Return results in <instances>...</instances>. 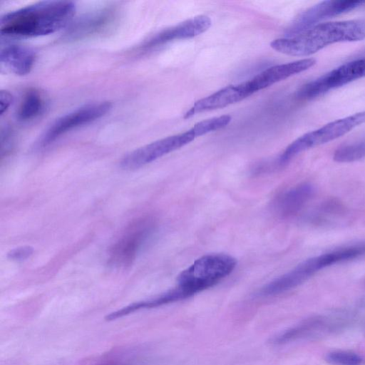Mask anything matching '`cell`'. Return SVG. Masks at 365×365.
Instances as JSON below:
<instances>
[{
    "label": "cell",
    "instance_id": "ac0fdd59",
    "mask_svg": "<svg viewBox=\"0 0 365 365\" xmlns=\"http://www.w3.org/2000/svg\"><path fill=\"white\" fill-rule=\"evenodd\" d=\"M43 107L44 101L41 94L35 89H30L24 96L17 117L21 121L32 120L42 112Z\"/></svg>",
    "mask_w": 365,
    "mask_h": 365
},
{
    "label": "cell",
    "instance_id": "9a60e30c",
    "mask_svg": "<svg viewBox=\"0 0 365 365\" xmlns=\"http://www.w3.org/2000/svg\"><path fill=\"white\" fill-rule=\"evenodd\" d=\"M36 54L30 48L12 44L1 49L0 62L3 66L14 74L24 76L32 69Z\"/></svg>",
    "mask_w": 365,
    "mask_h": 365
},
{
    "label": "cell",
    "instance_id": "603a6c76",
    "mask_svg": "<svg viewBox=\"0 0 365 365\" xmlns=\"http://www.w3.org/2000/svg\"><path fill=\"white\" fill-rule=\"evenodd\" d=\"M12 102V95L6 90H1L0 92V109L1 115L6 112Z\"/></svg>",
    "mask_w": 365,
    "mask_h": 365
},
{
    "label": "cell",
    "instance_id": "6da1fadb",
    "mask_svg": "<svg viewBox=\"0 0 365 365\" xmlns=\"http://www.w3.org/2000/svg\"><path fill=\"white\" fill-rule=\"evenodd\" d=\"M76 11L70 1H44L11 11L0 21L1 36L31 38L48 35L66 27Z\"/></svg>",
    "mask_w": 365,
    "mask_h": 365
},
{
    "label": "cell",
    "instance_id": "8fae6325",
    "mask_svg": "<svg viewBox=\"0 0 365 365\" xmlns=\"http://www.w3.org/2000/svg\"><path fill=\"white\" fill-rule=\"evenodd\" d=\"M211 24V19L207 16H194L159 32L147 41L143 48H150L173 40L195 37L208 30Z\"/></svg>",
    "mask_w": 365,
    "mask_h": 365
},
{
    "label": "cell",
    "instance_id": "2e32d148",
    "mask_svg": "<svg viewBox=\"0 0 365 365\" xmlns=\"http://www.w3.org/2000/svg\"><path fill=\"white\" fill-rule=\"evenodd\" d=\"M314 192V187L312 184H299L279 196L275 202V208L283 216L295 215L311 200Z\"/></svg>",
    "mask_w": 365,
    "mask_h": 365
},
{
    "label": "cell",
    "instance_id": "7402d4cb",
    "mask_svg": "<svg viewBox=\"0 0 365 365\" xmlns=\"http://www.w3.org/2000/svg\"><path fill=\"white\" fill-rule=\"evenodd\" d=\"M34 252V249L31 246H21L10 250L7 257L9 259L14 261H24L28 259Z\"/></svg>",
    "mask_w": 365,
    "mask_h": 365
},
{
    "label": "cell",
    "instance_id": "5b68a950",
    "mask_svg": "<svg viewBox=\"0 0 365 365\" xmlns=\"http://www.w3.org/2000/svg\"><path fill=\"white\" fill-rule=\"evenodd\" d=\"M365 77V57L346 63L304 85L297 92L302 100H312Z\"/></svg>",
    "mask_w": 365,
    "mask_h": 365
},
{
    "label": "cell",
    "instance_id": "3957f363",
    "mask_svg": "<svg viewBox=\"0 0 365 365\" xmlns=\"http://www.w3.org/2000/svg\"><path fill=\"white\" fill-rule=\"evenodd\" d=\"M236 265V259L227 254L203 255L178 275L175 287L182 299L187 298L220 282Z\"/></svg>",
    "mask_w": 365,
    "mask_h": 365
},
{
    "label": "cell",
    "instance_id": "5bb4252c",
    "mask_svg": "<svg viewBox=\"0 0 365 365\" xmlns=\"http://www.w3.org/2000/svg\"><path fill=\"white\" fill-rule=\"evenodd\" d=\"M337 324H339L334 322V319L331 318L313 317L274 336L272 339V343L274 344H284L299 339L314 336L319 333L326 331L330 328L339 326Z\"/></svg>",
    "mask_w": 365,
    "mask_h": 365
},
{
    "label": "cell",
    "instance_id": "4fadbf2b",
    "mask_svg": "<svg viewBox=\"0 0 365 365\" xmlns=\"http://www.w3.org/2000/svg\"><path fill=\"white\" fill-rule=\"evenodd\" d=\"M114 11L102 9L88 14L71 26L66 34L68 39L76 40L98 34L113 21Z\"/></svg>",
    "mask_w": 365,
    "mask_h": 365
},
{
    "label": "cell",
    "instance_id": "ffe728a7",
    "mask_svg": "<svg viewBox=\"0 0 365 365\" xmlns=\"http://www.w3.org/2000/svg\"><path fill=\"white\" fill-rule=\"evenodd\" d=\"M231 119L232 117L229 115L206 119L197 123L191 130L195 137H198L225 127Z\"/></svg>",
    "mask_w": 365,
    "mask_h": 365
},
{
    "label": "cell",
    "instance_id": "7c38bea8",
    "mask_svg": "<svg viewBox=\"0 0 365 365\" xmlns=\"http://www.w3.org/2000/svg\"><path fill=\"white\" fill-rule=\"evenodd\" d=\"M250 95L252 93L246 81L237 85L227 86L195 102L194 106L185 113L184 118H190L197 113L224 108L239 102Z\"/></svg>",
    "mask_w": 365,
    "mask_h": 365
},
{
    "label": "cell",
    "instance_id": "9c48e42d",
    "mask_svg": "<svg viewBox=\"0 0 365 365\" xmlns=\"http://www.w3.org/2000/svg\"><path fill=\"white\" fill-rule=\"evenodd\" d=\"M316 63L314 58H304L296 61L269 67L246 81L250 91L254 93L284 80L293 75L307 71Z\"/></svg>",
    "mask_w": 365,
    "mask_h": 365
},
{
    "label": "cell",
    "instance_id": "8992f818",
    "mask_svg": "<svg viewBox=\"0 0 365 365\" xmlns=\"http://www.w3.org/2000/svg\"><path fill=\"white\" fill-rule=\"evenodd\" d=\"M111 108L110 102L101 101L83 106L60 117L43 134L39 145H48L64 133L101 118Z\"/></svg>",
    "mask_w": 365,
    "mask_h": 365
},
{
    "label": "cell",
    "instance_id": "d6986e66",
    "mask_svg": "<svg viewBox=\"0 0 365 365\" xmlns=\"http://www.w3.org/2000/svg\"><path fill=\"white\" fill-rule=\"evenodd\" d=\"M365 158V138L336 149L333 158L339 163H351Z\"/></svg>",
    "mask_w": 365,
    "mask_h": 365
},
{
    "label": "cell",
    "instance_id": "44dd1931",
    "mask_svg": "<svg viewBox=\"0 0 365 365\" xmlns=\"http://www.w3.org/2000/svg\"><path fill=\"white\" fill-rule=\"evenodd\" d=\"M326 361L331 365H361L362 358L347 351H334L326 356Z\"/></svg>",
    "mask_w": 365,
    "mask_h": 365
},
{
    "label": "cell",
    "instance_id": "e0dca14e",
    "mask_svg": "<svg viewBox=\"0 0 365 365\" xmlns=\"http://www.w3.org/2000/svg\"><path fill=\"white\" fill-rule=\"evenodd\" d=\"M146 236L147 231L145 229H131L113 247L111 252L113 263L116 265L130 263L135 257Z\"/></svg>",
    "mask_w": 365,
    "mask_h": 365
},
{
    "label": "cell",
    "instance_id": "277c9868",
    "mask_svg": "<svg viewBox=\"0 0 365 365\" xmlns=\"http://www.w3.org/2000/svg\"><path fill=\"white\" fill-rule=\"evenodd\" d=\"M364 123L365 111H362L330 122L317 130L307 133L286 148L279 157V163L284 164L298 154L336 139Z\"/></svg>",
    "mask_w": 365,
    "mask_h": 365
},
{
    "label": "cell",
    "instance_id": "52a82bcc",
    "mask_svg": "<svg viewBox=\"0 0 365 365\" xmlns=\"http://www.w3.org/2000/svg\"><path fill=\"white\" fill-rule=\"evenodd\" d=\"M195 138L193 132L190 129L186 132L158 140L127 154L122 159L120 165L125 170L138 169L192 142Z\"/></svg>",
    "mask_w": 365,
    "mask_h": 365
},
{
    "label": "cell",
    "instance_id": "ba28073f",
    "mask_svg": "<svg viewBox=\"0 0 365 365\" xmlns=\"http://www.w3.org/2000/svg\"><path fill=\"white\" fill-rule=\"evenodd\" d=\"M364 1L329 0L320 2L302 11L287 29L286 37L293 36L314 26L317 23L360 7Z\"/></svg>",
    "mask_w": 365,
    "mask_h": 365
},
{
    "label": "cell",
    "instance_id": "7a4b0ae2",
    "mask_svg": "<svg viewBox=\"0 0 365 365\" xmlns=\"http://www.w3.org/2000/svg\"><path fill=\"white\" fill-rule=\"evenodd\" d=\"M364 39L365 20H349L317 24L293 36L274 39L270 46L286 55L306 56L335 43Z\"/></svg>",
    "mask_w": 365,
    "mask_h": 365
},
{
    "label": "cell",
    "instance_id": "30bf717a",
    "mask_svg": "<svg viewBox=\"0 0 365 365\" xmlns=\"http://www.w3.org/2000/svg\"><path fill=\"white\" fill-rule=\"evenodd\" d=\"M319 271L315 257L309 258L264 286L260 294L269 297L289 291L302 284Z\"/></svg>",
    "mask_w": 365,
    "mask_h": 365
}]
</instances>
